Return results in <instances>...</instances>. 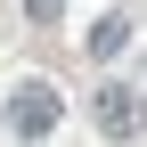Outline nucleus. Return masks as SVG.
I'll return each instance as SVG.
<instances>
[{
  "instance_id": "1",
  "label": "nucleus",
  "mask_w": 147,
  "mask_h": 147,
  "mask_svg": "<svg viewBox=\"0 0 147 147\" xmlns=\"http://www.w3.org/2000/svg\"><path fill=\"white\" fill-rule=\"evenodd\" d=\"M57 115H65V98H57L49 82H16V90H8V131H16V139H49Z\"/></svg>"
},
{
  "instance_id": "2",
  "label": "nucleus",
  "mask_w": 147,
  "mask_h": 147,
  "mask_svg": "<svg viewBox=\"0 0 147 147\" xmlns=\"http://www.w3.org/2000/svg\"><path fill=\"white\" fill-rule=\"evenodd\" d=\"M90 115H98V131H106V139H131V131H139V98H131L123 82H106L98 98H90Z\"/></svg>"
},
{
  "instance_id": "3",
  "label": "nucleus",
  "mask_w": 147,
  "mask_h": 147,
  "mask_svg": "<svg viewBox=\"0 0 147 147\" xmlns=\"http://www.w3.org/2000/svg\"><path fill=\"white\" fill-rule=\"evenodd\" d=\"M123 41H131V16H98V33H90V57H115Z\"/></svg>"
},
{
  "instance_id": "4",
  "label": "nucleus",
  "mask_w": 147,
  "mask_h": 147,
  "mask_svg": "<svg viewBox=\"0 0 147 147\" xmlns=\"http://www.w3.org/2000/svg\"><path fill=\"white\" fill-rule=\"evenodd\" d=\"M57 8H65V0H25V16H33V25H49Z\"/></svg>"
}]
</instances>
